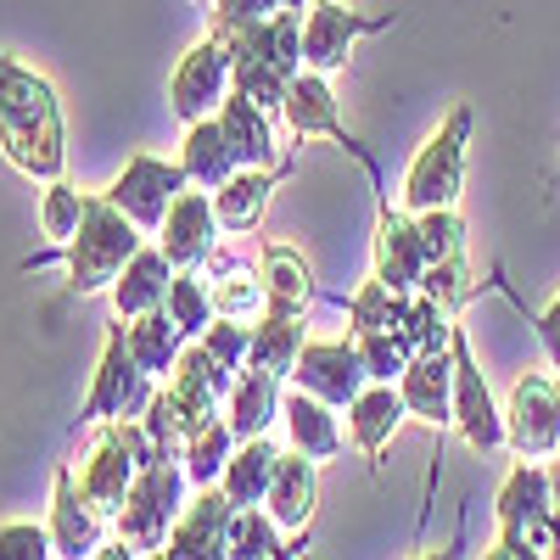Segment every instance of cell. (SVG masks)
<instances>
[{"label": "cell", "instance_id": "6da1fadb", "mask_svg": "<svg viewBox=\"0 0 560 560\" xmlns=\"http://www.w3.org/2000/svg\"><path fill=\"white\" fill-rule=\"evenodd\" d=\"M0 152L7 163L39 185L62 179V107L51 79H39L34 68L12 62L0 51Z\"/></svg>", "mask_w": 560, "mask_h": 560}, {"label": "cell", "instance_id": "7a4b0ae2", "mask_svg": "<svg viewBox=\"0 0 560 560\" xmlns=\"http://www.w3.org/2000/svg\"><path fill=\"white\" fill-rule=\"evenodd\" d=\"M140 230L113 197H84V219L73 230V242L62 247V264H68V292L73 298H90V292H113L118 269L147 247Z\"/></svg>", "mask_w": 560, "mask_h": 560}, {"label": "cell", "instance_id": "3957f363", "mask_svg": "<svg viewBox=\"0 0 560 560\" xmlns=\"http://www.w3.org/2000/svg\"><path fill=\"white\" fill-rule=\"evenodd\" d=\"M152 459H163V454L152 448L147 427H140L135 415L102 420V438L90 443V454H84V465H79V488H84V499L96 504L102 516H118L124 493L135 488V477L147 471Z\"/></svg>", "mask_w": 560, "mask_h": 560}, {"label": "cell", "instance_id": "277c9868", "mask_svg": "<svg viewBox=\"0 0 560 560\" xmlns=\"http://www.w3.org/2000/svg\"><path fill=\"white\" fill-rule=\"evenodd\" d=\"M465 147H471V107H454L438 135L415 152L409 174H404V213H432V208H454L459 185H465Z\"/></svg>", "mask_w": 560, "mask_h": 560}, {"label": "cell", "instance_id": "5b68a950", "mask_svg": "<svg viewBox=\"0 0 560 560\" xmlns=\"http://www.w3.org/2000/svg\"><path fill=\"white\" fill-rule=\"evenodd\" d=\"M185 465L174 459V454H163V459H152L147 471L135 477V488L124 493V510H118V538L135 549V555H163V544H168V527L179 522V493H185Z\"/></svg>", "mask_w": 560, "mask_h": 560}, {"label": "cell", "instance_id": "8992f818", "mask_svg": "<svg viewBox=\"0 0 560 560\" xmlns=\"http://www.w3.org/2000/svg\"><path fill=\"white\" fill-rule=\"evenodd\" d=\"M147 404H152V370L135 359L124 325H113V331H107V348H102V364H96V382H90V398H84V409H79V420L102 427V420L140 415Z\"/></svg>", "mask_w": 560, "mask_h": 560}, {"label": "cell", "instance_id": "52a82bcc", "mask_svg": "<svg viewBox=\"0 0 560 560\" xmlns=\"http://www.w3.org/2000/svg\"><path fill=\"white\" fill-rule=\"evenodd\" d=\"M504 448L516 459H555L560 454V382L522 376L504 404Z\"/></svg>", "mask_w": 560, "mask_h": 560}, {"label": "cell", "instance_id": "ba28073f", "mask_svg": "<svg viewBox=\"0 0 560 560\" xmlns=\"http://www.w3.org/2000/svg\"><path fill=\"white\" fill-rule=\"evenodd\" d=\"M230 73H236L230 39L208 34L202 45H191V51L179 57L174 79H168V107H174V118H185V124L213 118V113H219V102L230 96Z\"/></svg>", "mask_w": 560, "mask_h": 560}, {"label": "cell", "instance_id": "9c48e42d", "mask_svg": "<svg viewBox=\"0 0 560 560\" xmlns=\"http://www.w3.org/2000/svg\"><path fill=\"white\" fill-rule=\"evenodd\" d=\"M191 185V174H185V163L174 158H152V152H135L129 163H124V174L107 185V197L140 224V230H152L158 236V224L168 219V202Z\"/></svg>", "mask_w": 560, "mask_h": 560}, {"label": "cell", "instance_id": "30bf717a", "mask_svg": "<svg viewBox=\"0 0 560 560\" xmlns=\"http://www.w3.org/2000/svg\"><path fill=\"white\" fill-rule=\"evenodd\" d=\"M382 28H393V18L353 12V7H342V0H308V18H303V68L337 73V68H348L353 45L364 34H382Z\"/></svg>", "mask_w": 560, "mask_h": 560}, {"label": "cell", "instance_id": "8fae6325", "mask_svg": "<svg viewBox=\"0 0 560 560\" xmlns=\"http://www.w3.org/2000/svg\"><path fill=\"white\" fill-rule=\"evenodd\" d=\"M448 353H454V427L477 454H499L504 448V409L493 404V393H488L482 370L471 359V342H465L459 325L448 337Z\"/></svg>", "mask_w": 560, "mask_h": 560}, {"label": "cell", "instance_id": "7c38bea8", "mask_svg": "<svg viewBox=\"0 0 560 560\" xmlns=\"http://www.w3.org/2000/svg\"><path fill=\"white\" fill-rule=\"evenodd\" d=\"M364 382H370V370H364V353L353 337L348 342H303L298 370H292V387L325 398L331 409H348L364 393Z\"/></svg>", "mask_w": 560, "mask_h": 560}, {"label": "cell", "instance_id": "4fadbf2b", "mask_svg": "<svg viewBox=\"0 0 560 560\" xmlns=\"http://www.w3.org/2000/svg\"><path fill=\"white\" fill-rule=\"evenodd\" d=\"M230 522H236V504H230V493L213 482V488H202L191 504L179 510V522L168 527L163 555L168 560H213V555L230 549Z\"/></svg>", "mask_w": 560, "mask_h": 560}, {"label": "cell", "instance_id": "5bb4252c", "mask_svg": "<svg viewBox=\"0 0 560 560\" xmlns=\"http://www.w3.org/2000/svg\"><path fill=\"white\" fill-rule=\"evenodd\" d=\"M213 242H219V213H213V197L208 191H185L168 202V219L158 224V247L168 253L174 269H202L213 258Z\"/></svg>", "mask_w": 560, "mask_h": 560}, {"label": "cell", "instance_id": "9a60e30c", "mask_svg": "<svg viewBox=\"0 0 560 560\" xmlns=\"http://www.w3.org/2000/svg\"><path fill=\"white\" fill-rule=\"evenodd\" d=\"M376 275L393 292H420L427 275V236L404 208H382L376 213Z\"/></svg>", "mask_w": 560, "mask_h": 560}, {"label": "cell", "instance_id": "2e32d148", "mask_svg": "<svg viewBox=\"0 0 560 560\" xmlns=\"http://www.w3.org/2000/svg\"><path fill=\"white\" fill-rule=\"evenodd\" d=\"M314 504H319V459H308L303 448L280 454L275 482H269V493H264V510H269V516L287 527L292 538H308Z\"/></svg>", "mask_w": 560, "mask_h": 560}, {"label": "cell", "instance_id": "e0dca14e", "mask_svg": "<svg viewBox=\"0 0 560 560\" xmlns=\"http://www.w3.org/2000/svg\"><path fill=\"white\" fill-rule=\"evenodd\" d=\"M404 409L427 427H454V353L432 348V353H415L409 370L398 376Z\"/></svg>", "mask_w": 560, "mask_h": 560}, {"label": "cell", "instance_id": "ac0fdd59", "mask_svg": "<svg viewBox=\"0 0 560 560\" xmlns=\"http://www.w3.org/2000/svg\"><path fill=\"white\" fill-rule=\"evenodd\" d=\"M409 420V409H404V393H398V382H364V393L348 404V443L370 459V465H382V454H387V443H393V432Z\"/></svg>", "mask_w": 560, "mask_h": 560}, {"label": "cell", "instance_id": "d6986e66", "mask_svg": "<svg viewBox=\"0 0 560 560\" xmlns=\"http://www.w3.org/2000/svg\"><path fill=\"white\" fill-rule=\"evenodd\" d=\"M102 510L84 499V488L73 482L68 465H57V477H51V544L57 555L79 560V555H96L102 549Z\"/></svg>", "mask_w": 560, "mask_h": 560}, {"label": "cell", "instance_id": "ffe728a7", "mask_svg": "<svg viewBox=\"0 0 560 560\" xmlns=\"http://www.w3.org/2000/svg\"><path fill=\"white\" fill-rule=\"evenodd\" d=\"M280 118L292 124V135H298V140H308V135H331L337 147H348L353 158H364V147L348 135V124L337 118V96H331V84H325V73H314V68H303V73L292 79ZM364 163H370V158H364Z\"/></svg>", "mask_w": 560, "mask_h": 560}, {"label": "cell", "instance_id": "44dd1931", "mask_svg": "<svg viewBox=\"0 0 560 560\" xmlns=\"http://www.w3.org/2000/svg\"><path fill=\"white\" fill-rule=\"evenodd\" d=\"M230 57H258V62H275L280 73H303V12L280 7L264 23L230 34Z\"/></svg>", "mask_w": 560, "mask_h": 560}, {"label": "cell", "instance_id": "7402d4cb", "mask_svg": "<svg viewBox=\"0 0 560 560\" xmlns=\"http://www.w3.org/2000/svg\"><path fill=\"white\" fill-rule=\"evenodd\" d=\"M168 280H174L168 253H163V247H140V253L118 269V280H113V308H118V319H140V314L163 308V303H168Z\"/></svg>", "mask_w": 560, "mask_h": 560}, {"label": "cell", "instance_id": "603a6c76", "mask_svg": "<svg viewBox=\"0 0 560 560\" xmlns=\"http://www.w3.org/2000/svg\"><path fill=\"white\" fill-rule=\"evenodd\" d=\"M224 420H230V432H236L242 443L264 438L280 420V376L275 370H258V364L236 370V387H230V398H224Z\"/></svg>", "mask_w": 560, "mask_h": 560}, {"label": "cell", "instance_id": "cb8c5ba5", "mask_svg": "<svg viewBox=\"0 0 560 560\" xmlns=\"http://www.w3.org/2000/svg\"><path fill=\"white\" fill-rule=\"evenodd\" d=\"M280 174H287V163L280 168H236L219 191H213V213H219V230H230V236H242V230H253L264 213H269V197Z\"/></svg>", "mask_w": 560, "mask_h": 560}, {"label": "cell", "instance_id": "d4e9b609", "mask_svg": "<svg viewBox=\"0 0 560 560\" xmlns=\"http://www.w3.org/2000/svg\"><path fill=\"white\" fill-rule=\"evenodd\" d=\"M280 420H287V438H292V448H303L308 459H337V454H342V427H337V409L325 404V398H314V393L292 387L287 398H280Z\"/></svg>", "mask_w": 560, "mask_h": 560}, {"label": "cell", "instance_id": "484cf974", "mask_svg": "<svg viewBox=\"0 0 560 560\" xmlns=\"http://www.w3.org/2000/svg\"><path fill=\"white\" fill-rule=\"evenodd\" d=\"M219 124L230 135V147H236V163L242 168H280L275 158V124L258 102H247L242 90H230V96L219 102Z\"/></svg>", "mask_w": 560, "mask_h": 560}, {"label": "cell", "instance_id": "4316f807", "mask_svg": "<svg viewBox=\"0 0 560 560\" xmlns=\"http://www.w3.org/2000/svg\"><path fill=\"white\" fill-rule=\"evenodd\" d=\"M179 163H185V174H191V185H202V191H219V185L242 168V163H236V147H230V135H224V124H219V113L185 124Z\"/></svg>", "mask_w": 560, "mask_h": 560}, {"label": "cell", "instance_id": "83f0119b", "mask_svg": "<svg viewBox=\"0 0 560 560\" xmlns=\"http://www.w3.org/2000/svg\"><path fill=\"white\" fill-rule=\"evenodd\" d=\"M303 314H287V308H264L258 319H253V353H247V364H258V370H275L280 382L298 370V353H303Z\"/></svg>", "mask_w": 560, "mask_h": 560}, {"label": "cell", "instance_id": "f1b7e54d", "mask_svg": "<svg viewBox=\"0 0 560 560\" xmlns=\"http://www.w3.org/2000/svg\"><path fill=\"white\" fill-rule=\"evenodd\" d=\"M275 465H280V448L269 443V432H264V438H247V443H236V454H230L219 488L230 493V504H236V510L264 504V493H269V482H275Z\"/></svg>", "mask_w": 560, "mask_h": 560}, {"label": "cell", "instance_id": "f546056e", "mask_svg": "<svg viewBox=\"0 0 560 560\" xmlns=\"http://www.w3.org/2000/svg\"><path fill=\"white\" fill-rule=\"evenodd\" d=\"M124 331H129L135 359L147 364L152 376H168V370L179 364V353H185V331L174 325L168 308H152V314H140V319H124Z\"/></svg>", "mask_w": 560, "mask_h": 560}, {"label": "cell", "instance_id": "4dcf8cb0", "mask_svg": "<svg viewBox=\"0 0 560 560\" xmlns=\"http://www.w3.org/2000/svg\"><path fill=\"white\" fill-rule=\"evenodd\" d=\"M264 292H269V308H287V314H303L314 303V275L303 264L298 247H264Z\"/></svg>", "mask_w": 560, "mask_h": 560}, {"label": "cell", "instance_id": "1f68e13d", "mask_svg": "<svg viewBox=\"0 0 560 560\" xmlns=\"http://www.w3.org/2000/svg\"><path fill=\"white\" fill-rule=\"evenodd\" d=\"M303 544L292 538L287 544V527H280L269 510H258V504H247V510H236V522H230V560H280V555H298Z\"/></svg>", "mask_w": 560, "mask_h": 560}, {"label": "cell", "instance_id": "d6a6232c", "mask_svg": "<svg viewBox=\"0 0 560 560\" xmlns=\"http://www.w3.org/2000/svg\"><path fill=\"white\" fill-rule=\"evenodd\" d=\"M236 432H230V420L224 415H213L208 427H197L191 438H185V448H179V465H185V477H191L197 488H213L219 477H224V465H230V454H236Z\"/></svg>", "mask_w": 560, "mask_h": 560}, {"label": "cell", "instance_id": "836d02e7", "mask_svg": "<svg viewBox=\"0 0 560 560\" xmlns=\"http://www.w3.org/2000/svg\"><path fill=\"white\" fill-rule=\"evenodd\" d=\"M168 314H174V325L185 337H202L208 325L219 319V308H213V292L197 280V269H174V280H168V303H163Z\"/></svg>", "mask_w": 560, "mask_h": 560}, {"label": "cell", "instance_id": "e575fe53", "mask_svg": "<svg viewBox=\"0 0 560 560\" xmlns=\"http://www.w3.org/2000/svg\"><path fill=\"white\" fill-rule=\"evenodd\" d=\"M213 308L224 319H258L269 308V292H264V275L247 269V264H230L224 280H213Z\"/></svg>", "mask_w": 560, "mask_h": 560}, {"label": "cell", "instance_id": "d590c367", "mask_svg": "<svg viewBox=\"0 0 560 560\" xmlns=\"http://www.w3.org/2000/svg\"><path fill=\"white\" fill-rule=\"evenodd\" d=\"M298 73H280L275 62H258V57H236V73H230V90H242L247 102H258L264 113H280L287 107V90H292Z\"/></svg>", "mask_w": 560, "mask_h": 560}, {"label": "cell", "instance_id": "8d00e7d4", "mask_svg": "<svg viewBox=\"0 0 560 560\" xmlns=\"http://www.w3.org/2000/svg\"><path fill=\"white\" fill-rule=\"evenodd\" d=\"M353 342H359V353H364L370 382H398L404 370H409V359H415V348H409L398 331H353Z\"/></svg>", "mask_w": 560, "mask_h": 560}, {"label": "cell", "instance_id": "74e56055", "mask_svg": "<svg viewBox=\"0 0 560 560\" xmlns=\"http://www.w3.org/2000/svg\"><path fill=\"white\" fill-rule=\"evenodd\" d=\"M79 219H84V191H73V185H62V179L45 185V202H39V230L51 236V247H68V242H73Z\"/></svg>", "mask_w": 560, "mask_h": 560}, {"label": "cell", "instance_id": "f35d334b", "mask_svg": "<svg viewBox=\"0 0 560 560\" xmlns=\"http://www.w3.org/2000/svg\"><path fill=\"white\" fill-rule=\"evenodd\" d=\"M420 292H427V298H438L448 314H459V303L477 292L471 264H465V258H432V264H427V275H420Z\"/></svg>", "mask_w": 560, "mask_h": 560}, {"label": "cell", "instance_id": "ab89813d", "mask_svg": "<svg viewBox=\"0 0 560 560\" xmlns=\"http://www.w3.org/2000/svg\"><path fill=\"white\" fill-rule=\"evenodd\" d=\"M202 348L219 359V364H230V370H247V353H253V319H213L208 331H202Z\"/></svg>", "mask_w": 560, "mask_h": 560}, {"label": "cell", "instance_id": "60d3db41", "mask_svg": "<svg viewBox=\"0 0 560 560\" xmlns=\"http://www.w3.org/2000/svg\"><path fill=\"white\" fill-rule=\"evenodd\" d=\"M208 34H219V39H230V34H242V28H253V23H264L269 12H280L287 0H208Z\"/></svg>", "mask_w": 560, "mask_h": 560}, {"label": "cell", "instance_id": "b9f144b4", "mask_svg": "<svg viewBox=\"0 0 560 560\" xmlns=\"http://www.w3.org/2000/svg\"><path fill=\"white\" fill-rule=\"evenodd\" d=\"M45 555H57L51 527H39V522H7L0 527V560H45Z\"/></svg>", "mask_w": 560, "mask_h": 560}, {"label": "cell", "instance_id": "7bdbcfd3", "mask_svg": "<svg viewBox=\"0 0 560 560\" xmlns=\"http://www.w3.org/2000/svg\"><path fill=\"white\" fill-rule=\"evenodd\" d=\"M538 337H544V348H549V359L560 364V298L538 314Z\"/></svg>", "mask_w": 560, "mask_h": 560}, {"label": "cell", "instance_id": "ee69618b", "mask_svg": "<svg viewBox=\"0 0 560 560\" xmlns=\"http://www.w3.org/2000/svg\"><path fill=\"white\" fill-rule=\"evenodd\" d=\"M549 477H555V488H560V454H555V465H549Z\"/></svg>", "mask_w": 560, "mask_h": 560}, {"label": "cell", "instance_id": "f6af8a7d", "mask_svg": "<svg viewBox=\"0 0 560 560\" xmlns=\"http://www.w3.org/2000/svg\"><path fill=\"white\" fill-rule=\"evenodd\" d=\"M287 7H292V12H308V0H287Z\"/></svg>", "mask_w": 560, "mask_h": 560}]
</instances>
